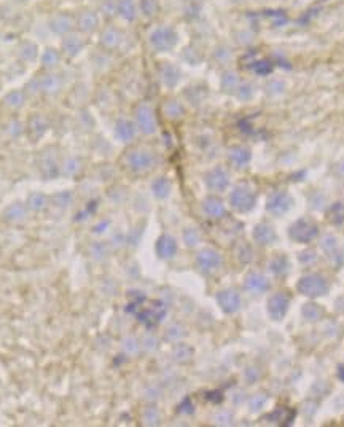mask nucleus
I'll use <instances>...</instances> for the list:
<instances>
[{
  "mask_svg": "<svg viewBox=\"0 0 344 427\" xmlns=\"http://www.w3.org/2000/svg\"><path fill=\"white\" fill-rule=\"evenodd\" d=\"M137 120H139L140 129L145 132H153L155 131V118L153 113L148 107H140L137 112Z\"/></svg>",
  "mask_w": 344,
  "mask_h": 427,
  "instance_id": "obj_13",
  "label": "nucleus"
},
{
  "mask_svg": "<svg viewBox=\"0 0 344 427\" xmlns=\"http://www.w3.org/2000/svg\"><path fill=\"white\" fill-rule=\"evenodd\" d=\"M244 285H245V290H249L250 293H255V295H260V293L268 292L269 281L266 279V276H263L261 273H249L244 281Z\"/></svg>",
  "mask_w": 344,
  "mask_h": 427,
  "instance_id": "obj_6",
  "label": "nucleus"
},
{
  "mask_svg": "<svg viewBox=\"0 0 344 427\" xmlns=\"http://www.w3.org/2000/svg\"><path fill=\"white\" fill-rule=\"evenodd\" d=\"M315 260H317V255H315V252H314V250H305V252H301L300 262H301L303 265H312Z\"/></svg>",
  "mask_w": 344,
  "mask_h": 427,
  "instance_id": "obj_24",
  "label": "nucleus"
},
{
  "mask_svg": "<svg viewBox=\"0 0 344 427\" xmlns=\"http://www.w3.org/2000/svg\"><path fill=\"white\" fill-rule=\"evenodd\" d=\"M292 204H293V199H292V196L289 193L277 192L269 196L266 209L268 212H271L273 215H282V214L290 211Z\"/></svg>",
  "mask_w": 344,
  "mask_h": 427,
  "instance_id": "obj_4",
  "label": "nucleus"
},
{
  "mask_svg": "<svg viewBox=\"0 0 344 427\" xmlns=\"http://www.w3.org/2000/svg\"><path fill=\"white\" fill-rule=\"evenodd\" d=\"M320 246H322V249L325 252H333L338 247V239L335 238V236H325Z\"/></svg>",
  "mask_w": 344,
  "mask_h": 427,
  "instance_id": "obj_22",
  "label": "nucleus"
},
{
  "mask_svg": "<svg viewBox=\"0 0 344 427\" xmlns=\"http://www.w3.org/2000/svg\"><path fill=\"white\" fill-rule=\"evenodd\" d=\"M175 249H177L175 242L172 238H169V236H163L158 242V253L164 258H169V257L174 255Z\"/></svg>",
  "mask_w": 344,
  "mask_h": 427,
  "instance_id": "obj_15",
  "label": "nucleus"
},
{
  "mask_svg": "<svg viewBox=\"0 0 344 427\" xmlns=\"http://www.w3.org/2000/svg\"><path fill=\"white\" fill-rule=\"evenodd\" d=\"M331 220L335 223H341L344 218V206L343 204H335L331 207Z\"/></svg>",
  "mask_w": 344,
  "mask_h": 427,
  "instance_id": "obj_23",
  "label": "nucleus"
},
{
  "mask_svg": "<svg viewBox=\"0 0 344 427\" xmlns=\"http://www.w3.org/2000/svg\"><path fill=\"white\" fill-rule=\"evenodd\" d=\"M129 164L136 171H145V169H148V167H152L153 158H152V155L147 153V152H134L129 157Z\"/></svg>",
  "mask_w": 344,
  "mask_h": 427,
  "instance_id": "obj_11",
  "label": "nucleus"
},
{
  "mask_svg": "<svg viewBox=\"0 0 344 427\" xmlns=\"http://www.w3.org/2000/svg\"><path fill=\"white\" fill-rule=\"evenodd\" d=\"M266 402H268L266 395L258 394V395H255L254 399L250 400V409H252V411H258V409H261L263 407L266 405Z\"/></svg>",
  "mask_w": 344,
  "mask_h": 427,
  "instance_id": "obj_21",
  "label": "nucleus"
},
{
  "mask_svg": "<svg viewBox=\"0 0 344 427\" xmlns=\"http://www.w3.org/2000/svg\"><path fill=\"white\" fill-rule=\"evenodd\" d=\"M298 292L306 297H320L328 292V282L320 274H306L298 282Z\"/></svg>",
  "mask_w": 344,
  "mask_h": 427,
  "instance_id": "obj_1",
  "label": "nucleus"
},
{
  "mask_svg": "<svg viewBox=\"0 0 344 427\" xmlns=\"http://www.w3.org/2000/svg\"><path fill=\"white\" fill-rule=\"evenodd\" d=\"M217 300H219L222 309L226 313H236L241 308V297L236 290H223L219 293Z\"/></svg>",
  "mask_w": 344,
  "mask_h": 427,
  "instance_id": "obj_7",
  "label": "nucleus"
},
{
  "mask_svg": "<svg viewBox=\"0 0 344 427\" xmlns=\"http://www.w3.org/2000/svg\"><path fill=\"white\" fill-rule=\"evenodd\" d=\"M153 193L159 196V198H164L166 195L169 193V183L168 180H164V178H159V180H156L153 183Z\"/></svg>",
  "mask_w": 344,
  "mask_h": 427,
  "instance_id": "obj_20",
  "label": "nucleus"
},
{
  "mask_svg": "<svg viewBox=\"0 0 344 427\" xmlns=\"http://www.w3.org/2000/svg\"><path fill=\"white\" fill-rule=\"evenodd\" d=\"M289 234H290V238L296 242H309L319 234V228H317V225L312 223L311 220L301 218V220H298L292 225L290 230H289Z\"/></svg>",
  "mask_w": 344,
  "mask_h": 427,
  "instance_id": "obj_2",
  "label": "nucleus"
},
{
  "mask_svg": "<svg viewBox=\"0 0 344 427\" xmlns=\"http://www.w3.org/2000/svg\"><path fill=\"white\" fill-rule=\"evenodd\" d=\"M282 89H284V85L279 83V82H273L271 85H268V93H271V94L282 93Z\"/></svg>",
  "mask_w": 344,
  "mask_h": 427,
  "instance_id": "obj_25",
  "label": "nucleus"
},
{
  "mask_svg": "<svg viewBox=\"0 0 344 427\" xmlns=\"http://www.w3.org/2000/svg\"><path fill=\"white\" fill-rule=\"evenodd\" d=\"M204 211L207 212L210 217H220L225 214V207H223L222 201L209 198V199L204 201Z\"/></svg>",
  "mask_w": 344,
  "mask_h": 427,
  "instance_id": "obj_16",
  "label": "nucleus"
},
{
  "mask_svg": "<svg viewBox=\"0 0 344 427\" xmlns=\"http://www.w3.org/2000/svg\"><path fill=\"white\" fill-rule=\"evenodd\" d=\"M269 268H271L273 273L276 274H282L287 271V268H289V262H287V258L279 255V257H274L271 262H269Z\"/></svg>",
  "mask_w": 344,
  "mask_h": 427,
  "instance_id": "obj_18",
  "label": "nucleus"
},
{
  "mask_svg": "<svg viewBox=\"0 0 344 427\" xmlns=\"http://www.w3.org/2000/svg\"><path fill=\"white\" fill-rule=\"evenodd\" d=\"M198 265L206 273H210L220 267V255L214 250H203L198 257Z\"/></svg>",
  "mask_w": 344,
  "mask_h": 427,
  "instance_id": "obj_9",
  "label": "nucleus"
},
{
  "mask_svg": "<svg viewBox=\"0 0 344 427\" xmlns=\"http://www.w3.org/2000/svg\"><path fill=\"white\" fill-rule=\"evenodd\" d=\"M322 314H324V311L320 309L319 304H315V303H308L303 306V316L311 322L319 320L320 317H322Z\"/></svg>",
  "mask_w": 344,
  "mask_h": 427,
  "instance_id": "obj_17",
  "label": "nucleus"
},
{
  "mask_svg": "<svg viewBox=\"0 0 344 427\" xmlns=\"http://www.w3.org/2000/svg\"><path fill=\"white\" fill-rule=\"evenodd\" d=\"M290 298L285 293H274V295L268 300V314L273 320H280L287 314L289 309Z\"/></svg>",
  "mask_w": 344,
  "mask_h": 427,
  "instance_id": "obj_5",
  "label": "nucleus"
},
{
  "mask_svg": "<svg viewBox=\"0 0 344 427\" xmlns=\"http://www.w3.org/2000/svg\"><path fill=\"white\" fill-rule=\"evenodd\" d=\"M338 169H340V174H343V176H344V163H343L340 167H338Z\"/></svg>",
  "mask_w": 344,
  "mask_h": 427,
  "instance_id": "obj_26",
  "label": "nucleus"
},
{
  "mask_svg": "<svg viewBox=\"0 0 344 427\" xmlns=\"http://www.w3.org/2000/svg\"><path fill=\"white\" fill-rule=\"evenodd\" d=\"M229 199H231V204L234 209L239 212L250 211L252 207L255 206V201H257L255 193L252 192L249 187H242V185L234 188V192L231 193V198Z\"/></svg>",
  "mask_w": 344,
  "mask_h": 427,
  "instance_id": "obj_3",
  "label": "nucleus"
},
{
  "mask_svg": "<svg viewBox=\"0 0 344 427\" xmlns=\"http://www.w3.org/2000/svg\"><path fill=\"white\" fill-rule=\"evenodd\" d=\"M229 160H231V163L236 164L238 167H242L250 161V152L247 148H242V147L233 148V150H229Z\"/></svg>",
  "mask_w": 344,
  "mask_h": 427,
  "instance_id": "obj_14",
  "label": "nucleus"
},
{
  "mask_svg": "<svg viewBox=\"0 0 344 427\" xmlns=\"http://www.w3.org/2000/svg\"><path fill=\"white\" fill-rule=\"evenodd\" d=\"M207 185L212 190H217V192H222L228 187V174L223 169H214L207 176Z\"/></svg>",
  "mask_w": 344,
  "mask_h": 427,
  "instance_id": "obj_12",
  "label": "nucleus"
},
{
  "mask_svg": "<svg viewBox=\"0 0 344 427\" xmlns=\"http://www.w3.org/2000/svg\"><path fill=\"white\" fill-rule=\"evenodd\" d=\"M254 238L258 244L266 246V244H273V242L276 241L277 234H276V231H274V228L271 227V225L260 223V225H257L255 230H254Z\"/></svg>",
  "mask_w": 344,
  "mask_h": 427,
  "instance_id": "obj_10",
  "label": "nucleus"
},
{
  "mask_svg": "<svg viewBox=\"0 0 344 427\" xmlns=\"http://www.w3.org/2000/svg\"><path fill=\"white\" fill-rule=\"evenodd\" d=\"M340 378L344 381V368H341V370H340Z\"/></svg>",
  "mask_w": 344,
  "mask_h": 427,
  "instance_id": "obj_27",
  "label": "nucleus"
},
{
  "mask_svg": "<svg viewBox=\"0 0 344 427\" xmlns=\"http://www.w3.org/2000/svg\"><path fill=\"white\" fill-rule=\"evenodd\" d=\"M118 134H120V137H121V139H124V141L131 139V137L134 136V128H133V125L128 123V121H120V125H118Z\"/></svg>",
  "mask_w": 344,
  "mask_h": 427,
  "instance_id": "obj_19",
  "label": "nucleus"
},
{
  "mask_svg": "<svg viewBox=\"0 0 344 427\" xmlns=\"http://www.w3.org/2000/svg\"><path fill=\"white\" fill-rule=\"evenodd\" d=\"M175 43V34L171 29H158L152 36V45L156 50H168Z\"/></svg>",
  "mask_w": 344,
  "mask_h": 427,
  "instance_id": "obj_8",
  "label": "nucleus"
}]
</instances>
